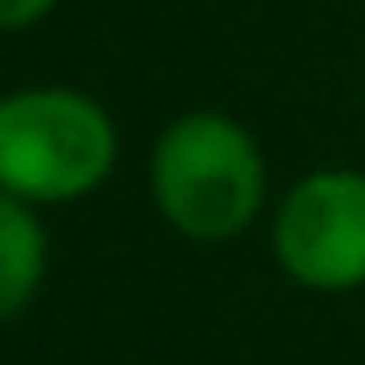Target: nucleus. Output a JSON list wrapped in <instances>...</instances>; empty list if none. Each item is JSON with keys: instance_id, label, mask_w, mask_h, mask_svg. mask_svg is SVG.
Listing matches in <instances>:
<instances>
[{"instance_id": "nucleus-1", "label": "nucleus", "mask_w": 365, "mask_h": 365, "mask_svg": "<svg viewBox=\"0 0 365 365\" xmlns=\"http://www.w3.org/2000/svg\"><path fill=\"white\" fill-rule=\"evenodd\" d=\"M150 205L188 242H237L269 199V161L242 118L182 113L150 145Z\"/></svg>"}, {"instance_id": "nucleus-2", "label": "nucleus", "mask_w": 365, "mask_h": 365, "mask_svg": "<svg viewBox=\"0 0 365 365\" xmlns=\"http://www.w3.org/2000/svg\"><path fill=\"white\" fill-rule=\"evenodd\" d=\"M118 129L81 86H16L0 97V188L33 210L76 205L113 178Z\"/></svg>"}, {"instance_id": "nucleus-3", "label": "nucleus", "mask_w": 365, "mask_h": 365, "mask_svg": "<svg viewBox=\"0 0 365 365\" xmlns=\"http://www.w3.org/2000/svg\"><path fill=\"white\" fill-rule=\"evenodd\" d=\"M274 263L317 296L365 290V172L317 167L274 210Z\"/></svg>"}, {"instance_id": "nucleus-4", "label": "nucleus", "mask_w": 365, "mask_h": 365, "mask_svg": "<svg viewBox=\"0 0 365 365\" xmlns=\"http://www.w3.org/2000/svg\"><path fill=\"white\" fill-rule=\"evenodd\" d=\"M48 279V231L33 205L0 188V328L38 301Z\"/></svg>"}, {"instance_id": "nucleus-5", "label": "nucleus", "mask_w": 365, "mask_h": 365, "mask_svg": "<svg viewBox=\"0 0 365 365\" xmlns=\"http://www.w3.org/2000/svg\"><path fill=\"white\" fill-rule=\"evenodd\" d=\"M59 0H0V33H27V27L48 22Z\"/></svg>"}]
</instances>
